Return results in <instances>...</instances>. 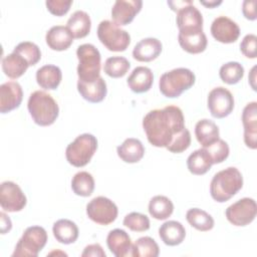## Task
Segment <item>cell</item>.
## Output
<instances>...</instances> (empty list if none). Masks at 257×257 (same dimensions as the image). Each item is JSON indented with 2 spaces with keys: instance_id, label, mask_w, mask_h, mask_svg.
<instances>
[{
  "instance_id": "cell-24",
  "label": "cell",
  "mask_w": 257,
  "mask_h": 257,
  "mask_svg": "<svg viewBox=\"0 0 257 257\" xmlns=\"http://www.w3.org/2000/svg\"><path fill=\"white\" fill-rule=\"evenodd\" d=\"M117 156L121 161L128 164L140 162L145 155V148L142 142L135 138H128L116 148Z\"/></svg>"
},
{
  "instance_id": "cell-46",
  "label": "cell",
  "mask_w": 257,
  "mask_h": 257,
  "mask_svg": "<svg viewBox=\"0 0 257 257\" xmlns=\"http://www.w3.org/2000/svg\"><path fill=\"white\" fill-rule=\"evenodd\" d=\"M0 218H1V234H6L11 230L12 222L4 212L0 213Z\"/></svg>"
},
{
  "instance_id": "cell-2",
  "label": "cell",
  "mask_w": 257,
  "mask_h": 257,
  "mask_svg": "<svg viewBox=\"0 0 257 257\" xmlns=\"http://www.w3.org/2000/svg\"><path fill=\"white\" fill-rule=\"evenodd\" d=\"M243 187V177L235 167H229L216 173L210 184L211 197L218 203H224L235 196Z\"/></svg>"
},
{
  "instance_id": "cell-13",
  "label": "cell",
  "mask_w": 257,
  "mask_h": 257,
  "mask_svg": "<svg viewBox=\"0 0 257 257\" xmlns=\"http://www.w3.org/2000/svg\"><path fill=\"white\" fill-rule=\"evenodd\" d=\"M27 199L21 188L12 181H5L0 186V205L3 211L19 212L26 206Z\"/></svg>"
},
{
  "instance_id": "cell-1",
  "label": "cell",
  "mask_w": 257,
  "mask_h": 257,
  "mask_svg": "<svg viewBox=\"0 0 257 257\" xmlns=\"http://www.w3.org/2000/svg\"><path fill=\"white\" fill-rule=\"evenodd\" d=\"M143 127L151 145L167 148L173 138L185 128L182 109L176 105L150 110L143 118Z\"/></svg>"
},
{
  "instance_id": "cell-47",
  "label": "cell",
  "mask_w": 257,
  "mask_h": 257,
  "mask_svg": "<svg viewBox=\"0 0 257 257\" xmlns=\"http://www.w3.org/2000/svg\"><path fill=\"white\" fill-rule=\"evenodd\" d=\"M200 3L208 8H214L220 4H222V1L219 0V1H216V0H212V1H200Z\"/></svg>"
},
{
  "instance_id": "cell-4",
  "label": "cell",
  "mask_w": 257,
  "mask_h": 257,
  "mask_svg": "<svg viewBox=\"0 0 257 257\" xmlns=\"http://www.w3.org/2000/svg\"><path fill=\"white\" fill-rule=\"evenodd\" d=\"M196 81L192 70L185 67L174 68L163 73L159 80L161 93L169 98L179 97L185 90L191 88Z\"/></svg>"
},
{
  "instance_id": "cell-32",
  "label": "cell",
  "mask_w": 257,
  "mask_h": 257,
  "mask_svg": "<svg viewBox=\"0 0 257 257\" xmlns=\"http://www.w3.org/2000/svg\"><path fill=\"white\" fill-rule=\"evenodd\" d=\"M148 210L153 218L157 220H166L173 214L174 204L168 197L158 195L150 200Z\"/></svg>"
},
{
  "instance_id": "cell-40",
  "label": "cell",
  "mask_w": 257,
  "mask_h": 257,
  "mask_svg": "<svg viewBox=\"0 0 257 257\" xmlns=\"http://www.w3.org/2000/svg\"><path fill=\"white\" fill-rule=\"evenodd\" d=\"M208 152V154L210 155L213 165L214 164H220L222 162H224L230 153V149L228 144L224 141L219 139L217 142H215L214 144H212L211 146L205 148Z\"/></svg>"
},
{
  "instance_id": "cell-8",
  "label": "cell",
  "mask_w": 257,
  "mask_h": 257,
  "mask_svg": "<svg viewBox=\"0 0 257 257\" xmlns=\"http://www.w3.org/2000/svg\"><path fill=\"white\" fill-rule=\"evenodd\" d=\"M97 37L109 51L114 52L124 51L131 43L128 32L110 20H102L98 24Z\"/></svg>"
},
{
  "instance_id": "cell-19",
  "label": "cell",
  "mask_w": 257,
  "mask_h": 257,
  "mask_svg": "<svg viewBox=\"0 0 257 257\" xmlns=\"http://www.w3.org/2000/svg\"><path fill=\"white\" fill-rule=\"evenodd\" d=\"M162 42L154 37H148L140 40L134 47L133 57L141 62H150L155 60L162 52Z\"/></svg>"
},
{
  "instance_id": "cell-30",
  "label": "cell",
  "mask_w": 257,
  "mask_h": 257,
  "mask_svg": "<svg viewBox=\"0 0 257 257\" xmlns=\"http://www.w3.org/2000/svg\"><path fill=\"white\" fill-rule=\"evenodd\" d=\"M178 41L180 46L191 54H198L205 51L208 44L206 34L203 31L195 33H179Z\"/></svg>"
},
{
  "instance_id": "cell-28",
  "label": "cell",
  "mask_w": 257,
  "mask_h": 257,
  "mask_svg": "<svg viewBox=\"0 0 257 257\" xmlns=\"http://www.w3.org/2000/svg\"><path fill=\"white\" fill-rule=\"evenodd\" d=\"M29 66L27 60L14 51L2 58V70L6 76L12 79L22 76Z\"/></svg>"
},
{
  "instance_id": "cell-33",
  "label": "cell",
  "mask_w": 257,
  "mask_h": 257,
  "mask_svg": "<svg viewBox=\"0 0 257 257\" xmlns=\"http://www.w3.org/2000/svg\"><path fill=\"white\" fill-rule=\"evenodd\" d=\"M186 219L192 227L202 232L212 230L215 224L213 217L206 211L199 208L189 209L186 213Z\"/></svg>"
},
{
  "instance_id": "cell-9",
  "label": "cell",
  "mask_w": 257,
  "mask_h": 257,
  "mask_svg": "<svg viewBox=\"0 0 257 257\" xmlns=\"http://www.w3.org/2000/svg\"><path fill=\"white\" fill-rule=\"evenodd\" d=\"M117 207L108 198L103 196H98L93 198L86 205V215L87 217L96 224L99 225H109L117 217Z\"/></svg>"
},
{
  "instance_id": "cell-41",
  "label": "cell",
  "mask_w": 257,
  "mask_h": 257,
  "mask_svg": "<svg viewBox=\"0 0 257 257\" xmlns=\"http://www.w3.org/2000/svg\"><path fill=\"white\" fill-rule=\"evenodd\" d=\"M190 145H191V134L189 130L185 127L182 132H180L173 138L172 142L169 144V146L166 149L171 153L180 154L186 151L190 147Z\"/></svg>"
},
{
  "instance_id": "cell-31",
  "label": "cell",
  "mask_w": 257,
  "mask_h": 257,
  "mask_svg": "<svg viewBox=\"0 0 257 257\" xmlns=\"http://www.w3.org/2000/svg\"><path fill=\"white\" fill-rule=\"evenodd\" d=\"M213 162L205 148L193 152L187 159V167L193 175L201 176L206 174L212 167Z\"/></svg>"
},
{
  "instance_id": "cell-17",
  "label": "cell",
  "mask_w": 257,
  "mask_h": 257,
  "mask_svg": "<svg viewBox=\"0 0 257 257\" xmlns=\"http://www.w3.org/2000/svg\"><path fill=\"white\" fill-rule=\"evenodd\" d=\"M242 123L244 126V143L255 150L257 148V102L251 101L246 104L242 112Z\"/></svg>"
},
{
  "instance_id": "cell-44",
  "label": "cell",
  "mask_w": 257,
  "mask_h": 257,
  "mask_svg": "<svg viewBox=\"0 0 257 257\" xmlns=\"http://www.w3.org/2000/svg\"><path fill=\"white\" fill-rule=\"evenodd\" d=\"M90 256H93V257H105L106 254L103 251L102 247L98 243H95V244L87 245L84 248L83 252L81 253V257H90Z\"/></svg>"
},
{
  "instance_id": "cell-39",
  "label": "cell",
  "mask_w": 257,
  "mask_h": 257,
  "mask_svg": "<svg viewBox=\"0 0 257 257\" xmlns=\"http://www.w3.org/2000/svg\"><path fill=\"white\" fill-rule=\"evenodd\" d=\"M123 225L134 232H145L150 229V219L148 216L139 213L132 212L123 218Z\"/></svg>"
},
{
  "instance_id": "cell-35",
  "label": "cell",
  "mask_w": 257,
  "mask_h": 257,
  "mask_svg": "<svg viewBox=\"0 0 257 257\" xmlns=\"http://www.w3.org/2000/svg\"><path fill=\"white\" fill-rule=\"evenodd\" d=\"M159 254V245L153 238L149 236L141 237L133 244V257H158Z\"/></svg>"
},
{
  "instance_id": "cell-22",
  "label": "cell",
  "mask_w": 257,
  "mask_h": 257,
  "mask_svg": "<svg viewBox=\"0 0 257 257\" xmlns=\"http://www.w3.org/2000/svg\"><path fill=\"white\" fill-rule=\"evenodd\" d=\"M77 90L83 99L92 103L102 101L107 93L106 83L101 76L93 82H83L78 80Z\"/></svg>"
},
{
  "instance_id": "cell-23",
  "label": "cell",
  "mask_w": 257,
  "mask_h": 257,
  "mask_svg": "<svg viewBox=\"0 0 257 257\" xmlns=\"http://www.w3.org/2000/svg\"><path fill=\"white\" fill-rule=\"evenodd\" d=\"M159 236L166 245L177 246L184 241L186 230L182 223L171 220L161 225L159 228Z\"/></svg>"
},
{
  "instance_id": "cell-27",
  "label": "cell",
  "mask_w": 257,
  "mask_h": 257,
  "mask_svg": "<svg viewBox=\"0 0 257 257\" xmlns=\"http://www.w3.org/2000/svg\"><path fill=\"white\" fill-rule=\"evenodd\" d=\"M53 236L61 244H72L74 243L79 235L77 225L68 219L57 220L52 227Z\"/></svg>"
},
{
  "instance_id": "cell-34",
  "label": "cell",
  "mask_w": 257,
  "mask_h": 257,
  "mask_svg": "<svg viewBox=\"0 0 257 257\" xmlns=\"http://www.w3.org/2000/svg\"><path fill=\"white\" fill-rule=\"evenodd\" d=\"M71 189L77 196H90L94 190V179L92 175L85 171L76 173L71 180Z\"/></svg>"
},
{
  "instance_id": "cell-36",
  "label": "cell",
  "mask_w": 257,
  "mask_h": 257,
  "mask_svg": "<svg viewBox=\"0 0 257 257\" xmlns=\"http://www.w3.org/2000/svg\"><path fill=\"white\" fill-rule=\"evenodd\" d=\"M131 67L130 61L123 56L108 57L103 65L104 72L112 78H119L126 74Z\"/></svg>"
},
{
  "instance_id": "cell-29",
  "label": "cell",
  "mask_w": 257,
  "mask_h": 257,
  "mask_svg": "<svg viewBox=\"0 0 257 257\" xmlns=\"http://www.w3.org/2000/svg\"><path fill=\"white\" fill-rule=\"evenodd\" d=\"M66 27L71 32L73 38L85 37L91 28V20L89 15L82 10H76L67 20Z\"/></svg>"
},
{
  "instance_id": "cell-20",
  "label": "cell",
  "mask_w": 257,
  "mask_h": 257,
  "mask_svg": "<svg viewBox=\"0 0 257 257\" xmlns=\"http://www.w3.org/2000/svg\"><path fill=\"white\" fill-rule=\"evenodd\" d=\"M73 36L66 26H52L45 35V40L50 49L55 51H63L70 47L73 42Z\"/></svg>"
},
{
  "instance_id": "cell-37",
  "label": "cell",
  "mask_w": 257,
  "mask_h": 257,
  "mask_svg": "<svg viewBox=\"0 0 257 257\" xmlns=\"http://www.w3.org/2000/svg\"><path fill=\"white\" fill-rule=\"evenodd\" d=\"M219 75L223 82L236 84L244 76V67L237 61H229L220 67Z\"/></svg>"
},
{
  "instance_id": "cell-15",
  "label": "cell",
  "mask_w": 257,
  "mask_h": 257,
  "mask_svg": "<svg viewBox=\"0 0 257 257\" xmlns=\"http://www.w3.org/2000/svg\"><path fill=\"white\" fill-rule=\"evenodd\" d=\"M143 7L142 0H116L111 8L112 21L118 26L130 24Z\"/></svg>"
},
{
  "instance_id": "cell-16",
  "label": "cell",
  "mask_w": 257,
  "mask_h": 257,
  "mask_svg": "<svg viewBox=\"0 0 257 257\" xmlns=\"http://www.w3.org/2000/svg\"><path fill=\"white\" fill-rule=\"evenodd\" d=\"M23 99V90L17 81H7L0 86V111L10 112L18 108Z\"/></svg>"
},
{
  "instance_id": "cell-26",
  "label": "cell",
  "mask_w": 257,
  "mask_h": 257,
  "mask_svg": "<svg viewBox=\"0 0 257 257\" xmlns=\"http://www.w3.org/2000/svg\"><path fill=\"white\" fill-rule=\"evenodd\" d=\"M195 136L198 143L203 148H207L220 139V132L218 125L213 120L203 118L195 125Z\"/></svg>"
},
{
  "instance_id": "cell-6",
  "label": "cell",
  "mask_w": 257,
  "mask_h": 257,
  "mask_svg": "<svg viewBox=\"0 0 257 257\" xmlns=\"http://www.w3.org/2000/svg\"><path fill=\"white\" fill-rule=\"evenodd\" d=\"M96 150V138L91 134H82L66 147L65 157L70 165L81 168L90 162Z\"/></svg>"
},
{
  "instance_id": "cell-42",
  "label": "cell",
  "mask_w": 257,
  "mask_h": 257,
  "mask_svg": "<svg viewBox=\"0 0 257 257\" xmlns=\"http://www.w3.org/2000/svg\"><path fill=\"white\" fill-rule=\"evenodd\" d=\"M72 4L71 0H47L45 5L47 10L55 16H63L65 15Z\"/></svg>"
},
{
  "instance_id": "cell-5",
  "label": "cell",
  "mask_w": 257,
  "mask_h": 257,
  "mask_svg": "<svg viewBox=\"0 0 257 257\" xmlns=\"http://www.w3.org/2000/svg\"><path fill=\"white\" fill-rule=\"evenodd\" d=\"M76 56L78 59V80L83 82L95 81L100 76L101 56L98 49L90 43H84L77 47Z\"/></svg>"
},
{
  "instance_id": "cell-21",
  "label": "cell",
  "mask_w": 257,
  "mask_h": 257,
  "mask_svg": "<svg viewBox=\"0 0 257 257\" xmlns=\"http://www.w3.org/2000/svg\"><path fill=\"white\" fill-rule=\"evenodd\" d=\"M126 82L133 92H147L153 85L154 75L149 67L137 66L128 75Z\"/></svg>"
},
{
  "instance_id": "cell-12",
  "label": "cell",
  "mask_w": 257,
  "mask_h": 257,
  "mask_svg": "<svg viewBox=\"0 0 257 257\" xmlns=\"http://www.w3.org/2000/svg\"><path fill=\"white\" fill-rule=\"evenodd\" d=\"M176 22L179 33H195L203 31V16L199 9L194 6L193 1L189 2L177 11Z\"/></svg>"
},
{
  "instance_id": "cell-14",
  "label": "cell",
  "mask_w": 257,
  "mask_h": 257,
  "mask_svg": "<svg viewBox=\"0 0 257 257\" xmlns=\"http://www.w3.org/2000/svg\"><path fill=\"white\" fill-rule=\"evenodd\" d=\"M212 36L221 43H233L240 35L238 24L227 16H218L211 25Z\"/></svg>"
},
{
  "instance_id": "cell-11",
  "label": "cell",
  "mask_w": 257,
  "mask_h": 257,
  "mask_svg": "<svg viewBox=\"0 0 257 257\" xmlns=\"http://www.w3.org/2000/svg\"><path fill=\"white\" fill-rule=\"evenodd\" d=\"M208 108L213 117L223 118L234 109V96L230 90L223 86L213 88L208 94Z\"/></svg>"
},
{
  "instance_id": "cell-38",
  "label": "cell",
  "mask_w": 257,
  "mask_h": 257,
  "mask_svg": "<svg viewBox=\"0 0 257 257\" xmlns=\"http://www.w3.org/2000/svg\"><path fill=\"white\" fill-rule=\"evenodd\" d=\"M13 51L24 57L30 66L35 65L41 58L40 48L35 43L30 41L20 42L14 47Z\"/></svg>"
},
{
  "instance_id": "cell-45",
  "label": "cell",
  "mask_w": 257,
  "mask_h": 257,
  "mask_svg": "<svg viewBox=\"0 0 257 257\" xmlns=\"http://www.w3.org/2000/svg\"><path fill=\"white\" fill-rule=\"evenodd\" d=\"M255 0H245L242 4V12L246 19L255 20L256 19V11H255Z\"/></svg>"
},
{
  "instance_id": "cell-25",
  "label": "cell",
  "mask_w": 257,
  "mask_h": 257,
  "mask_svg": "<svg viewBox=\"0 0 257 257\" xmlns=\"http://www.w3.org/2000/svg\"><path fill=\"white\" fill-rule=\"evenodd\" d=\"M62 79L61 69L53 64L41 66L36 71V81L41 88L53 90L58 87Z\"/></svg>"
},
{
  "instance_id": "cell-18",
  "label": "cell",
  "mask_w": 257,
  "mask_h": 257,
  "mask_svg": "<svg viewBox=\"0 0 257 257\" xmlns=\"http://www.w3.org/2000/svg\"><path fill=\"white\" fill-rule=\"evenodd\" d=\"M106 245L115 257L132 256L133 243L128 234L122 229L109 231L106 237Z\"/></svg>"
},
{
  "instance_id": "cell-10",
  "label": "cell",
  "mask_w": 257,
  "mask_h": 257,
  "mask_svg": "<svg viewBox=\"0 0 257 257\" xmlns=\"http://www.w3.org/2000/svg\"><path fill=\"white\" fill-rule=\"evenodd\" d=\"M257 214L256 202L252 198H242L230 205L225 215L227 220L234 226L244 227L252 223Z\"/></svg>"
},
{
  "instance_id": "cell-7",
  "label": "cell",
  "mask_w": 257,
  "mask_h": 257,
  "mask_svg": "<svg viewBox=\"0 0 257 257\" xmlns=\"http://www.w3.org/2000/svg\"><path fill=\"white\" fill-rule=\"evenodd\" d=\"M47 242V232L43 227L30 226L18 240L12 256L37 257Z\"/></svg>"
},
{
  "instance_id": "cell-3",
  "label": "cell",
  "mask_w": 257,
  "mask_h": 257,
  "mask_svg": "<svg viewBox=\"0 0 257 257\" xmlns=\"http://www.w3.org/2000/svg\"><path fill=\"white\" fill-rule=\"evenodd\" d=\"M27 108L33 121L40 126L51 125L59 114L57 102L43 90H35L30 94Z\"/></svg>"
},
{
  "instance_id": "cell-43",
  "label": "cell",
  "mask_w": 257,
  "mask_h": 257,
  "mask_svg": "<svg viewBox=\"0 0 257 257\" xmlns=\"http://www.w3.org/2000/svg\"><path fill=\"white\" fill-rule=\"evenodd\" d=\"M256 42L257 37L255 34L245 35L240 43L241 52L248 58H256Z\"/></svg>"
}]
</instances>
